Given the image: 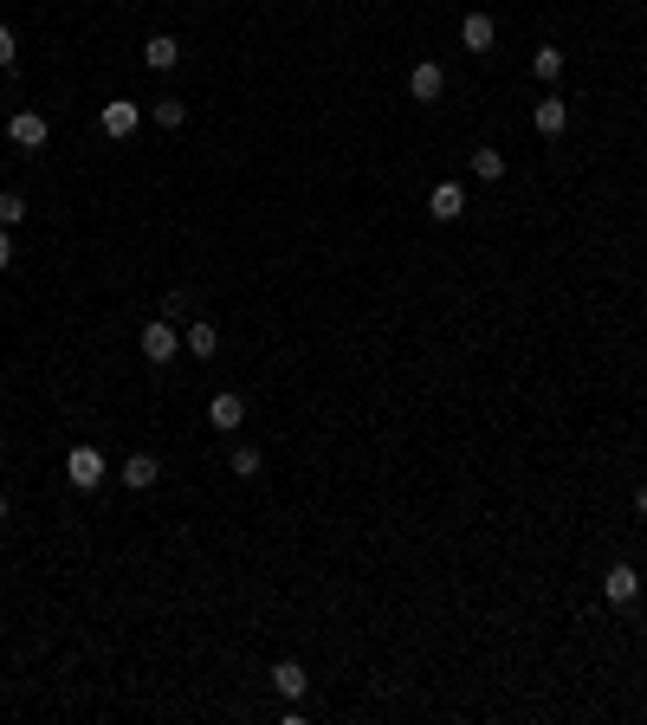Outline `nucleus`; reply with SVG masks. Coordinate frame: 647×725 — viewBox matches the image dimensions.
<instances>
[{
  "instance_id": "9b49d317",
  "label": "nucleus",
  "mask_w": 647,
  "mask_h": 725,
  "mask_svg": "<svg viewBox=\"0 0 647 725\" xmlns=\"http://www.w3.org/2000/svg\"><path fill=\"white\" fill-rule=\"evenodd\" d=\"M156 480H162V460H156V454H130V460H123V486L149 492Z\"/></svg>"
},
{
  "instance_id": "423d86ee",
  "label": "nucleus",
  "mask_w": 647,
  "mask_h": 725,
  "mask_svg": "<svg viewBox=\"0 0 647 725\" xmlns=\"http://www.w3.org/2000/svg\"><path fill=\"white\" fill-rule=\"evenodd\" d=\"M440 91H447V72H440L434 59H421L415 72H408V98H421V104H434Z\"/></svg>"
},
{
  "instance_id": "f8f14e48",
  "label": "nucleus",
  "mask_w": 647,
  "mask_h": 725,
  "mask_svg": "<svg viewBox=\"0 0 647 725\" xmlns=\"http://www.w3.org/2000/svg\"><path fill=\"white\" fill-rule=\"evenodd\" d=\"M143 65H149V72H175V65H182V46H175L169 33H156V39L143 46Z\"/></svg>"
},
{
  "instance_id": "1a4fd4ad",
  "label": "nucleus",
  "mask_w": 647,
  "mask_h": 725,
  "mask_svg": "<svg viewBox=\"0 0 647 725\" xmlns=\"http://www.w3.org/2000/svg\"><path fill=\"white\" fill-rule=\"evenodd\" d=\"M428 214H434V221H460V214H466V188L460 182H440L428 195Z\"/></svg>"
},
{
  "instance_id": "dca6fc26",
  "label": "nucleus",
  "mask_w": 647,
  "mask_h": 725,
  "mask_svg": "<svg viewBox=\"0 0 647 725\" xmlns=\"http://www.w3.org/2000/svg\"><path fill=\"white\" fill-rule=\"evenodd\" d=\"M531 72H538L544 85H557V78H563V52L557 46H538V52H531Z\"/></svg>"
},
{
  "instance_id": "4468645a",
  "label": "nucleus",
  "mask_w": 647,
  "mask_h": 725,
  "mask_svg": "<svg viewBox=\"0 0 647 725\" xmlns=\"http://www.w3.org/2000/svg\"><path fill=\"white\" fill-rule=\"evenodd\" d=\"M182 344L195 350V357H214V350H220V331H214L208 318H201V324H188V337H182Z\"/></svg>"
},
{
  "instance_id": "5701e85b",
  "label": "nucleus",
  "mask_w": 647,
  "mask_h": 725,
  "mask_svg": "<svg viewBox=\"0 0 647 725\" xmlns=\"http://www.w3.org/2000/svg\"><path fill=\"white\" fill-rule=\"evenodd\" d=\"M0 518H7V492H0Z\"/></svg>"
},
{
  "instance_id": "6e6552de",
  "label": "nucleus",
  "mask_w": 647,
  "mask_h": 725,
  "mask_svg": "<svg viewBox=\"0 0 647 725\" xmlns=\"http://www.w3.org/2000/svg\"><path fill=\"white\" fill-rule=\"evenodd\" d=\"M460 39H466V52H492V46H499L492 13H466V20H460Z\"/></svg>"
},
{
  "instance_id": "6ab92c4d",
  "label": "nucleus",
  "mask_w": 647,
  "mask_h": 725,
  "mask_svg": "<svg viewBox=\"0 0 647 725\" xmlns=\"http://www.w3.org/2000/svg\"><path fill=\"white\" fill-rule=\"evenodd\" d=\"M20 221H26V195L7 188V195H0V227H20Z\"/></svg>"
},
{
  "instance_id": "b1692460",
  "label": "nucleus",
  "mask_w": 647,
  "mask_h": 725,
  "mask_svg": "<svg viewBox=\"0 0 647 725\" xmlns=\"http://www.w3.org/2000/svg\"><path fill=\"white\" fill-rule=\"evenodd\" d=\"M0 473H7V454H0Z\"/></svg>"
},
{
  "instance_id": "a211bd4d",
  "label": "nucleus",
  "mask_w": 647,
  "mask_h": 725,
  "mask_svg": "<svg viewBox=\"0 0 647 725\" xmlns=\"http://www.w3.org/2000/svg\"><path fill=\"white\" fill-rule=\"evenodd\" d=\"M473 175H479V182H499V175H505V156H499V149H479V156H473Z\"/></svg>"
},
{
  "instance_id": "f3484780",
  "label": "nucleus",
  "mask_w": 647,
  "mask_h": 725,
  "mask_svg": "<svg viewBox=\"0 0 647 725\" xmlns=\"http://www.w3.org/2000/svg\"><path fill=\"white\" fill-rule=\"evenodd\" d=\"M233 473H240V480H259V473H266V460H259V447H233V460H227Z\"/></svg>"
},
{
  "instance_id": "4be33fe9",
  "label": "nucleus",
  "mask_w": 647,
  "mask_h": 725,
  "mask_svg": "<svg viewBox=\"0 0 647 725\" xmlns=\"http://www.w3.org/2000/svg\"><path fill=\"white\" fill-rule=\"evenodd\" d=\"M635 512H641V518H647V486H641V492H635Z\"/></svg>"
},
{
  "instance_id": "412c9836",
  "label": "nucleus",
  "mask_w": 647,
  "mask_h": 725,
  "mask_svg": "<svg viewBox=\"0 0 647 725\" xmlns=\"http://www.w3.org/2000/svg\"><path fill=\"white\" fill-rule=\"evenodd\" d=\"M13 266V227H0V272Z\"/></svg>"
},
{
  "instance_id": "f257e3e1",
  "label": "nucleus",
  "mask_w": 647,
  "mask_h": 725,
  "mask_svg": "<svg viewBox=\"0 0 647 725\" xmlns=\"http://www.w3.org/2000/svg\"><path fill=\"white\" fill-rule=\"evenodd\" d=\"M104 473H110V460L98 454V447H85L78 441L72 454H65V480H72L78 492H91V486H104Z\"/></svg>"
},
{
  "instance_id": "9d476101",
  "label": "nucleus",
  "mask_w": 647,
  "mask_h": 725,
  "mask_svg": "<svg viewBox=\"0 0 647 725\" xmlns=\"http://www.w3.org/2000/svg\"><path fill=\"white\" fill-rule=\"evenodd\" d=\"M272 687H279L285 700H305V693H311V674L298 661H272Z\"/></svg>"
},
{
  "instance_id": "2eb2a0df",
  "label": "nucleus",
  "mask_w": 647,
  "mask_h": 725,
  "mask_svg": "<svg viewBox=\"0 0 647 725\" xmlns=\"http://www.w3.org/2000/svg\"><path fill=\"white\" fill-rule=\"evenodd\" d=\"M149 123H156V130H182V123H188V104H175V98L149 104Z\"/></svg>"
},
{
  "instance_id": "39448f33",
  "label": "nucleus",
  "mask_w": 647,
  "mask_h": 725,
  "mask_svg": "<svg viewBox=\"0 0 647 725\" xmlns=\"http://www.w3.org/2000/svg\"><path fill=\"white\" fill-rule=\"evenodd\" d=\"M7 136H13V143H20V149H46V117H39V111H13L7 117Z\"/></svg>"
},
{
  "instance_id": "f03ea898",
  "label": "nucleus",
  "mask_w": 647,
  "mask_h": 725,
  "mask_svg": "<svg viewBox=\"0 0 647 725\" xmlns=\"http://www.w3.org/2000/svg\"><path fill=\"white\" fill-rule=\"evenodd\" d=\"M98 130L117 136V143H123V136H136V130H143V104H130V98L104 104V111H98Z\"/></svg>"
},
{
  "instance_id": "20e7f679",
  "label": "nucleus",
  "mask_w": 647,
  "mask_h": 725,
  "mask_svg": "<svg viewBox=\"0 0 647 725\" xmlns=\"http://www.w3.org/2000/svg\"><path fill=\"white\" fill-rule=\"evenodd\" d=\"M602 596H609L615 609H628V603L641 596V570H635V564H615L609 577H602Z\"/></svg>"
},
{
  "instance_id": "0eeeda50",
  "label": "nucleus",
  "mask_w": 647,
  "mask_h": 725,
  "mask_svg": "<svg viewBox=\"0 0 647 725\" xmlns=\"http://www.w3.org/2000/svg\"><path fill=\"white\" fill-rule=\"evenodd\" d=\"M208 421H214V434H233V428L246 421V402H240L233 389H220L214 402H208Z\"/></svg>"
},
{
  "instance_id": "7ed1b4c3",
  "label": "nucleus",
  "mask_w": 647,
  "mask_h": 725,
  "mask_svg": "<svg viewBox=\"0 0 647 725\" xmlns=\"http://www.w3.org/2000/svg\"><path fill=\"white\" fill-rule=\"evenodd\" d=\"M175 350H182V337H175L169 318L143 324V363H175Z\"/></svg>"
},
{
  "instance_id": "aec40b11",
  "label": "nucleus",
  "mask_w": 647,
  "mask_h": 725,
  "mask_svg": "<svg viewBox=\"0 0 647 725\" xmlns=\"http://www.w3.org/2000/svg\"><path fill=\"white\" fill-rule=\"evenodd\" d=\"M13 52H20V46H13V26H0V72L13 65Z\"/></svg>"
},
{
  "instance_id": "ddd939ff",
  "label": "nucleus",
  "mask_w": 647,
  "mask_h": 725,
  "mask_svg": "<svg viewBox=\"0 0 647 725\" xmlns=\"http://www.w3.org/2000/svg\"><path fill=\"white\" fill-rule=\"evenodd\" d=\"M531 123H538V136H563V130H570V104H563V98H544L538 111H531Z\"/></svg>"
}]
</instances>
